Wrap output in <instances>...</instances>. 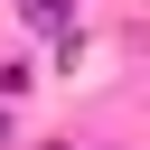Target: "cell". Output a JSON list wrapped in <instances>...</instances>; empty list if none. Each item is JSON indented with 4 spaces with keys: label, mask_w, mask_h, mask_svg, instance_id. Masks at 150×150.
<instances>
[{
    "label": "cell",
    "mask_w": 150,
    "mask_h": 150,
    "mask_svg": "<svg viewBox=\"0 0 150 150\" xmlns=\"http://www.w3.org/2000/svg\"><path fill=\"white\" fill-rule=\"evenodd\" d=\"M19 9H28V28H66V9H75V0H19Z\"/></svg>",
    "instance_id": "1"
},
{
    "label": "cell",
    "mask_w": 150,
    "mask_h": 150,
    "mask_svg": "<svg viewBox=\"0 0 150 150\" xmlns=\"http://www.w3.org/2000/svg\"><path fill=\"white\" fill-rule=\"evenodd\" d=\"M0 150H9V112H0Z\"/></svg>",
    "instance_id": "2"
}]
</instances>
